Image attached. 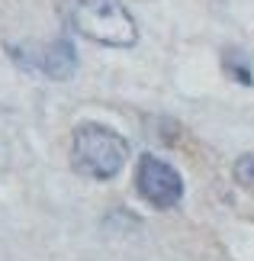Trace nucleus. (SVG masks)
<instances>
[{
  "label": "nucleus",
  "mask_w": 254,
  "mask_h": 261,
  "mask_svg": "<svg viewBox=\"0 0 254 261\" xmlns=\"http://www.w3.org/2000/svg\"><path fill=\"white\" fill-rule=\"evenodd\" d=\"M135 190L148 206L174 210L184 200V177H180V171L171 162L148 152L135 165Z\"/></svg>",
  "instance_id": "nucleus-4"
},
{
  "label": "nucleus",
  "mask_w": 254,
  "mask_h": 261,
  "mask_svg": "<svg viewBox=\"0 0 254 261\" xmlns=\"http://www.w3.org/2000/svg\"><path fill=\"white\" fill-rule=\"evenodd\" d=\"M58 16L71 33L106 48H132L138 42V23L123 0H55Z\"/></svg>",
  "instance_id": "nucleus-1"
},
{
  "label": "nucleus",
  "mask_w": 254,
  "mask_h": 261,
  "mask_svg": "<svg viewBox=\"0 0 254 261\" xmlns=\"http://www.w3.org/2000/svg\"><path fill=\"white\" fill-rule=\"evenodd\" d=\"M129 162V139L103 123H80L71 136V168L90 180H113Z\"/></svg>",
  "instance_id": "nucleus-2"
},
{
  "label": "nucleus",
  "mask_w": 254,
  "mask_h": 261,
  "mask_svg": "<svg viewBox=\"0 0 254 261\" xmlns=\"http://www.w3.org/2000/svg\"><path fill=\"white\" fill-rule=\"evenodd\" d=\"M10 58L19 68H29V71H39L42 77H52V81H68L77 71V52L74 42L68 36L52 39V42H23V45H7Z\"/></svg>",
  "instance_id": "nucleus-3"
},
{
  "label": "nucleus",
  "mask_w": 254,
  "mask_h": 261,
  "mask_svg": "<svg viewBox=\"0 0 254 261\" xmlns=\"http://www.w3.org/2000/svg\"><path fill=\"white\" fill-rule=\"evenodd\" d=\"M232 177H235L238 187H245V190L254 194V152L235 158V165H232Z\"/></svg>",
  "instance_id": "nucleus-5"
}]
</instances>
